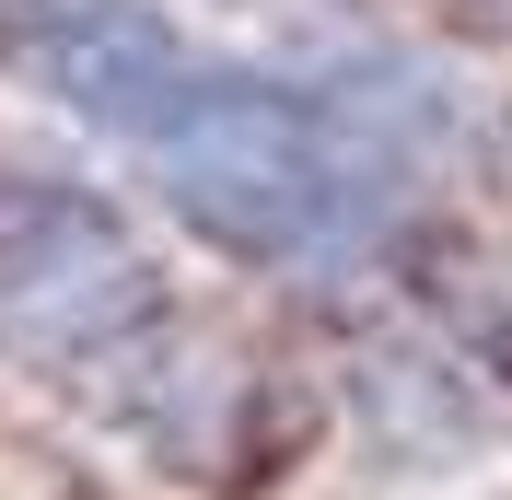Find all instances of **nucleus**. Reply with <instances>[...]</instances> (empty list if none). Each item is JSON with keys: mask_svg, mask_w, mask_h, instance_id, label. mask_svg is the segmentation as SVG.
Here are the masks:
<instances>
[{"mask_svg": "<svg viewBox=\"0 0 512 500\" xmlns=\"http://www.w3.org/2000/svg\"><path fill=\"white\" fill-rule=\"evenodd\" d=\"M175 47H187V24L163 0H0V70L35 82V94L59 105V117H82L94 140L152 94V70Z\"/></svg>", "mask_w": 512, "mask_h": 500, "instance_id": "2", "label": "nucleus"}, {"mask_svg": "<svg viewBox=\"0 0 512 500\" xmlns=\"http://www.w3.org/2000/svg\"><path fill=\"white\" fill-rule=\"evenodd\" d=\"M489 12H512V0H489Z\"/></svg>", "mask_w": 512, "mask_h": 500, "instance_id": "4", "label": "nucleus"}, {"mask_svg": "<svg viewBox=\"0 0 512 500\" xmlns=\"http://www.w3.org/2000/svg\"><path fill=\"white\" fill-rule=\"evenodd\" d=\"M0 361L105 407L187 373V314L152 233L59 163H0Z\"/></svg>", "mask_w": 512, "mask_h": 500, "instance_id": "1", "label": "nucleus"}, {"mask_svg": "<svg viewBox=\"0 0 512 500\" xmlns=\"http://www.w3.org/2000/svg\"><path fill=\"white\" fill-rule=\"evenodd\" d=\"M233 12H315V0H233Z\"/></svg>", "mask_w": 512, "mask_h": 500, "instance_id": "3", "label": "nucleus"}]
</instances>
